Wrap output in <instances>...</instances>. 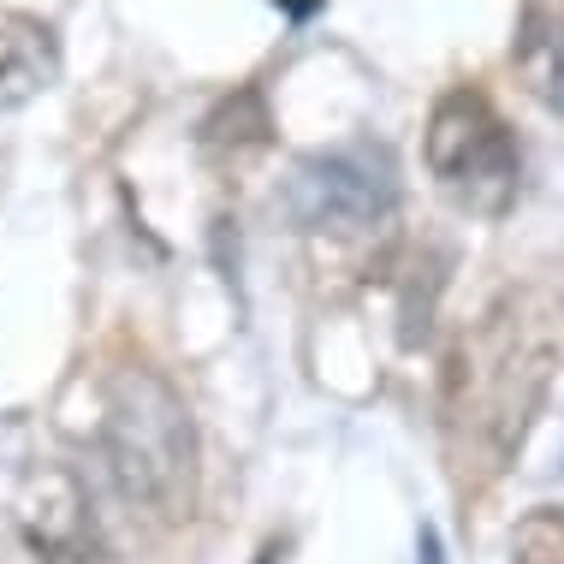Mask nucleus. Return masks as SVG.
I'll return each mask as SVG.
<instances>
[{
	"mask_svg": "<svg viewBox=\"0 0 564 564\" xmlns=\"http://www.w3.org/2000/svg\"><path fill=\"white\" fill-rule=\"evenodd\" d=\"M19 523L42 564H108L96 523H89V499L66 469L30 476L24 499H19Z\"/></svg>",
	"mask_w": 564,
	"mask_h": 564,
	"instance_id": "39448f33",
	"label": "nucleus"
},
{
	"mask_svg": "<svg viewBox=\"0 0 564 564\" xmlns=\"http://www.w3.org/2000/svg\"><path fill=\"white\" fill-rule=\"evenodd\" d=\"M511 66L529 84V96L564 113V12L558 7H523L511 36Z\"/></svg>",
	"mask_w": 564,
	"mask_h": 564,
	"instance_id": "0eeeda50",
	"label": "nucleus"
},
{
	"mask_svg": "<svg viewBox=\"0 0 564 564\" xmlns=\"http://www.w3.org/2000/svg\"><path fill=\"white\" fill-rule=\"evenodd\" d=\"M273 119L262 108V96L256 89H238V96H226L215 113L203 119V149H208V161H220V166H243L250 155H262V149L273 143Z\"/></svg>",
	"mask_w": 564,
	"mask_h": 564,
	"instance_id": "6e6552de",
	"label": "nucleus"
},
{
	"mask_svg": "<svg viewBox=\"0 0 564 564\" xmlns=\"http://www.w3.org/2000/svg\"><path fill=\"white\" fill-rule=\"evenodd\" d=\"M422 161H429L434 185L452 196L469 215H506L523 185V155H517V137L499 119V108L481 89L457 84L434 101L429 131H422Z\"/></svg>",
	"mask_w": 564,
	"mask_h": 564,
	"instance_id": "7ed1b4c3",
	"label": "nucleus"
},
{
	"mask_svg": "<svg viewBox=\"0 0 564 564\" xmlns=\"http://www.w3.org/2000/svg\"><path fill=\"white\" fill-rule=\"evenodd\" d=\"M511 564H564V506H535L517 517Z\"/></svg>",
	"mask_w": 564,
	"mask_h": 564,
	"instance_id": "1a4fd4ad",
	"label": "nucleus"
},
{
	"mask_svg": "<svg viewBox=\"0 0 564 564\" xmlns=\"http://www.w3.org/2000/svg\"><path fill=\"white\" fill-rule=\"evenodd\" d=\"M101 457L113 469L119 499L149 517H178L196 499V429L173 380L131 362L108 380V416H101Z\"/></svg>",
	"mask_w": 564,
	"mask_h": 564,
	"instance_id": "f03ea898",
	"label": "nucleus"
},
{
	"mask_svg": "<svg viewBox=\"0 0 564 564\" xmlns=\"http://www.w3.org/2000/svg\"><path fill=\"white\" fill-rule=\"evenodd\" d=\"M553 380V322L535 297H506L476 322L446 375L452 469L469 487L506 476Z\"/></svg>",
	"mask_w": 564,
	"mask_h": 564,
	"instance_id": "f257e3e1",
	"label": "nucleus"
},
{
	"mask_svg": "<svg viewBox=\"0 0 564 564\" xmlns=\"http://www.w3.org/2000/svg\"><path fill=\"white\" fill-rule=\"evenodd\" d=\"M416 564H446V553H440V535H434V529H422V541H416Z\"/></svg>",
	"mask_w": 564,
	"mask_h": 564,
	"instance_id": "9d476101",
	"label": "nucleus"
},
{
	"mask_svg": "<svg viewBox=\"0 0 564 564\" xmlns=\"http://www.w3.org/2000/svg\"><path fill=\"white\" fill-rule=\"evenodd\" d=\"M399 203V166L380 143H339L297 161L285 208L303 232H369Z\"/></svg>",
	"mask_w": 564,
	"mask_h": 564,
	"instance_id": "20e7f679",
	"label": "nucleus"
},
{
	"mask_svg": "<svg viewBox=\"0 0 564 564\" xmlns=\"http://www.w3.org/2000/svg\"><path fill=\"white\" fill-rule=\"evenodd\" d=\"M59 78V42L42 19L0 7V113L36 101Z\"/></svg>",
	"mask_w": 564,
	"mask_h": 564,
	"instance_id": "423d86ee",
	"label": "nucleus"
}]
</instances>
